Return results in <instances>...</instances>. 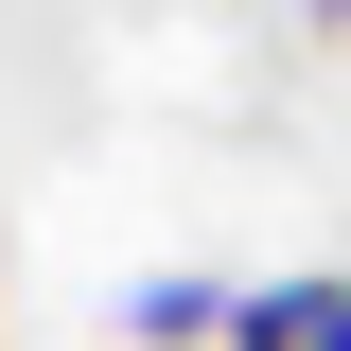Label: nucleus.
<instances>
[{
    "label": "nucleus",
    "mask_w": 351,
    "mask_h": 351,
    "mask_svg": "<svg viewBox=\"0 0 351 351\" xmlns=\"http://www.w3.org/2000/svg\"><path fill=\"white\" fill-rule=\"evenodd\" d=\"M228 351H351V281H334V263H299V281H246Z\"/></svg>",
    "instance_id": "nucleus-1"
},
{
    "label": "nucleus",
    "mask_w": 351,
    "mask_h": 351,
    "mask_svg": "<svg viewBox=\"0 0 351 351\" xmlns=\"http://www.w3.org/2000/svg\"><path fill=\"white\" fill-rule=\"evenodd\" d=\"M228 316H246V299H228V281H193V263L123 281V334H141V351H228Z\"/></svg>",
    "instance_id": "nucleus-2"
},
{
    "label": "nucleus",
    "mask_w": 351,
    "mask_h": 351,
    "mask_svg": "<svg viewBox=\"0 0 351 351\" xmlns=\"http://www.w3.org/2000/svg\"><path fill=\"white\" fill-rule=\"evenodd\" d=\"M299 18H351V0H299Z\"/></svg>",
    "instance_id": "nucleus-3"
}]
</instances>
